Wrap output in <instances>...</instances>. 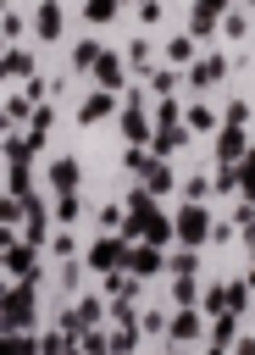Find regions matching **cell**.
Wrapping results in <instances>:
<instances>
[{
	"label": "cell",
	"mask_w": 255,
	"mask_h": 355,
	"mask_svg": "<svg viewBox=\"0 0 255 355\" xmlns=\"http://www.w3.org/2000/svg\"><path fill=\"white\" fill-rule=\"evenodd\" d=\"M39 311V283H11L6 288V333H33Z\"/></svg>",
	"instance_id": "cell-1"
},
{
	"label": "cell",
	"mask_w": 255,
	"mask_h": 355,
	"mask_svg": "<svg viewBox=\"0 0 255 355\" xmlns=\"http://www.w3.org/2000/svg\"><path fill=\"white\" fill-rule=\"evenodd\" d=\"M172 233H177V239H183L188 250H200V244H211V233H216V227H211L205 205H194V200H188V205H183V211L172 216Z\"/></svg>",
	"instance_id": "cell-2"
},
{
	"label": "cell",
	"mask_w": 255,
	"mask_h": 355,
	"mask_svg": "<svg viewBox=\"0 0 255 355\" xmlns=\"http://www.w3.org/2000/svg\"><path fill=\"white\" fill-rule=\"evenodd\" d=\"M6 277L11 283H39V250L28 239H6Z\"/></svg>",
	"instance_id": "cell-3"
},
{
	"label": "cell",
	"mask_w": 255,
	"mask_h": 355,
	"mask_svg": "<svg viewBox=\"0 0 255 355\" xmlns=\"http://www.w3.org/2000/svg\"><path fill=\"white\" fill-rule=\"evenodd\" d=\"M50 216H55V211H50L39 194H28V200H22V239H28L33 250H39V244H50Z\"/></svg>",
	"instance_id": "cell-4"
},
{
	"label": "cell",
	"mask_w": 255,
	"mask_h": 355,
	"mask_svg": "<svg viewBox=\"0 0 255 355\" xmlns=\"http://www.w3.org/2000/svg\"><path fill=\"white\" fill-rule=\"evenodd\" d=\"M128 250H133L128 239H116V233H105V239H100V244L89 250V266H94L100 277H105V272H122V266H128Z\"/></svg>",
	"instance_id": "cell-5"
},
{
	"label": "cell",
	"mask_w": 255,
	"mask_h": 355,
	"mask_svg": "<svg viewBox=\"0 0 255 355\" xmlns=\"http://www.w3.org/2000/svg\"><path fill=\"white\" fill-rule=\"evenodd\" d=\"M105 311H111V305H100L94 294H83V300H78L72 311H61V333H72V338H83V333H89V327H94V322H100Z\"/></svg>",
	"instance_id": "cell-6"
},
{
	"label": "cell",
	"mask_w": 255,
	"mask_h": 355,
	"mask_svg": "<svg viewBox=\"0 0 255 355\" xmlns=\"http://www.w3.org/2000/svg\"><path fill=\"white\" fill-rule=\"evenodd\" d=\"M222 17H227V0H194V11H188V33H194V39H211V33L222 28Z\"/></svg>",
	"instance_id": "cell-7"
},
{
	"label": "cell",
	"mask_w": 255,
	"mask_h": 355,
	"mask_svg": "<svg viewBox=\"0 0 255 355\" xmlns=\"http://www.w3.org/2000/svg\"><path fill=\"white\" fill-rule=\"evenodd\" d=\"M122 139H128V144H139V150H144V139H155V128H150V116H144L139 94H128V105H122Z\"/></svg>",
	"instance_id": "cell-8"
},
{
	"label": "cell",
	"mask_w": 255,
	"mask_h": 355,
	"mask_svg": "<svg viewBox=\"0 0 255 355\" xmlns=\"http://www.w3.org/2000/svg\"><path fill=\"white\" fill-rule=\"evenodd\" d=\"M244 155H249V139H244V128L222 122V133H216V161H222V166H238Z\"/></svg>",
	"instance_id": "cell-9"
},
{
	"label": "cell",
	"mask_w": 255,
	"mask_h": 355,
	"mask_svg": "<svg viewBox=\"0 0 255 355\" xmlns=\"http://www.w3.org/2000/svg\"><path fill=\"white\" fill-rule=\"evenodd\" d=\"M222 78H227V55H216V50L188 67V89H211V83H222Z\"/></svg>",
	"instance_id": "cell-10"
},
{
	"label": "cell",
	"mask_w": 255,
	"mask_h": 355,
	"mask_svg": "<svg viewBox=\"0 0 255 355\" xmlns=\"http://www.w3.org/2000/svg\"><path fill=\"white\" fill-rule=\"evenodd\" d=\"M128 272H133V277H155V272H166L161 244H133V250H128Z\"/></svg>",
	"instance_id": "cell-11"
},
{
	"label": "cell",
	"mask_w": 255,
	"mask_h": 355,
	"mask_svg": "<svg viewBox=\"0 0 255 355\" xmlns=\"http://www.w3.org/2000/svg\"><path fill=\"white\" fill-rule=\"evenodd\" d=\"M166 338H172V344H194V338H200V311H194V305H177V311L166 316Z\"/></svg>",
	"instance_id": "cell-12"
},
{
	"label": "cell",
	"mask_w": 255,
	"mask_h": 355,
	"mask_svg": "<svg viewBox=\"0 0 255 355\" xmlns=\"http://www.w3.org/2000/svg\"><path fill=\"white\" fill-rule=\"evenodd\" d=\"M188 144V122H155V139H150V150L166 161L172 150H183Z\"/></svg>",
	"instance_id": "cell-13"
},
{
	"label": "cell",
	"mask_w": 255,
	"mask_h": 355,
	"mask_svg": "<svg viewBox=\"0 0 255 355\" xmlns=\"http://www.w3.org/2000/svg\"><path fill=\"white\" fill-rule=\"evenodd\" d=\"M61 28H67L61 6H55V0H33V33H39V39H61Z\"/></svg>",
	"instance_id": "cell-14"
},
{
	"label": "cell",
	"mask_w": 255,
	"mask_h": 355,
	"mask_svg": "<svg viewBox=\"0 0 255 355\" xmlns=\"http://www.w3.org/2000/svg\"><path fill=\"white\" fill-rule=\"evenodd\" d=\"M100 55H105V44H100V39H78V44L67 50V67H72V72H94V67H100Z\"/></svg>",
	"instance_id": "cell-15"
},
{
	"label": "cell",
	"mask_w": 255,
	"mask_h": 355,
	"mask_svg": "<svg viewBox=\"0 0 255 355\" xmlns=\"http://www.w3.org/2000/svg\"><path fill=\"white\" fill-rule=\"evenodd\" d=\"M78 178H83L78 155H61V161H50V183H55V194H78Z\"/></svg>",
	"instance_id": "cell-16"
},
{
	"label": "cell",
	"mask_w": 255,
	"mask_h": 355,
	"mask_svg": "<svg viewBox=\"0 0 255 355\" xmlns=\"http://www.w3.org/2000/svg\"><path fill=\"white\" fill-rule=\"evenodd\" d=\"M94 78H100V89H111V94H122V78H128V67H122V55H116V50H105V55H100V67H94Z\"/></svg>",
	"instance_id": "cell-17"
},
{
	"label": "cell",
	"mask_w": 255,
	"mask_h": 355,
	"mask_svg": "<svg viewBox=\"0 0 255 355\" xmlns=\"http://www.w3.org/2000/svg\"><path fill=\"white\" fill-rule=\"evenodd\" d=\"M33 111H39V100L17 83V89H11V100H6V122H11V128H17V122H33Z\"/></svg>",
	"instance_id": "cell-18"
},
{
	"label": "cell",
	"mask_w": 255,
	"mask_h": 355,
	"mask_svg": "<svg viewBox=\"0 0 255 355\" xmlns=\"http://www.w3.org/2000/svg\"><path fill=\"white\" fill-rule=\"evenodd\" d=\"M6 194H11V200H28V194H33V172H28V161H6Z\"/></svg>",
	"instance_id": "cell-19"
},
{
	"label": "cell",
	"mask_w": 255,
	"mask_h": 355,
	"mask_svg": "<svg viewBox=\"0 0 255 355\" xmlns=\"http://www.w3.org/2000/svg\"><path fill=\"white\" fill-rule=\"evenodd\" d=\"M6 78H11V83H28V78H39V72H33V55H28L22 44H11V50H6Z\"/></svg>",
	"instance_id": "cell-20"
},
{
	"label": "cell",
	"mask_w": 255,
	"mask_h": 355,
	"mask_svg": "<svg viewBox=\"0 0 255 355\" xmlns=\"http://www.w3.org/2000/svg\"><path fill=\"white\" fill-rule=\"evenodd\" d=\"M111 105H116V94H111V89H94V94L78 105V122H100V116H111Z\"/></svg>",
	"instance_id": "cell-21"
},
{
	"label": "cell",
	"mask_w": 255,
	"mask_h": 355,
	"mask_svg": "<svg viewBox=\"0 0 255 355\" xmlns=\"http://www.w3.org/2000/svg\"><path fill=\"white\" fill-rule=\"evenodd\" d=\"M139 283L144 277H133V272H105V294L111 300H139Z\"/></svg>",
	"instance_id": "cell-22"
},
{
	"label": "cell",
	"mask_w": 255,
	"mask_h": 355,
	"mask_svg": "<svg viewBox=\"0 0 255 355\" xmlns=\"http://www.w3.org/2000/svg\"><path fill=\"white\" fill-rule=\"evenodd\" d=\"M194 50H200V39H194V33H172V39H166V55H172V61H200Z\"/></svg>",
	"instance_id": "cell-23"
},
{
	"label": "cell",
	"mask_w": 255,
	"mask_h": 355,
	"mask_svg": "<svg viewBox=\"0 0 255 355\" xmlns=\"http://www.w3.org/2000/svg\"><path fill=\"white\" fill-rule=\"evenodd\" d=\"M6 355H44V338L39 333H11L6 338Z\"/></svg>",
	"instance_id": "cell-24"
},
{
	"label": "cell",
	"mask_w": 255,
	"mask_h": 355,
	"mask_svg": "<svg viewBox=\"0 0 255 355\" xmlns=\"http://www.w3.org/2000/svg\"><path fill=\"white\" fill-rule=\"evenodd\" d=\"M233 172H238V194H244V200L255 205V144H249V155H244V161H238Z\"/></svg>",
	"instance_id": "cell-25"
},
{
	"label": "cell",
	"mask_w": 255,
	"mask_h": 355,
	"mask_svg": "<svg viewBox=\"0 0 255 355\" xmlns=\"http://www.w3.org/2000/svg\"><path fill=\"white\" fill-rule=\"evenodd\" d=\"M150 89H155V100H166V94L177 89V72H172V67H155V72H150Z\"/></svg>",
	"instance_id": "cell-26"
},
{
	"label": "cell",
	"mask_w": 255,
	"mask_h": 355,
	"mask_svg": "<svg viewBox=\"0 0 255 355\" xmlns=\"http://www.w3.org/2000/svg\"><path fill=\"white\" fill-rule=\"evenodd\" d=\"M194 266H200V261H194V250H177V255H166V272H172V277H194Z\"/></svg>",
	"instance_id": "cell-27"
},
{
	"label": "cell",
	"mask_w": 255,
	"mask_h": 355,
	"mask_svg": "<svg viewBox=\"0 0 255 355\" xmlns=\"http://www.w3.org/2000/svg\"><path fill=\"white\" fill-rule=\"evenodd\" d=\"M233 327H238V316H216V322H211V344H216V349L233 344Z\"/></svg>",
	"instance_id": "cell-28"
},
{
	"label": "cell",
	"mask_w": 255,
	"mask_h": 355,
	"mask_svg": "<svg viewBox=\"0 0 255 355\" xmlns=\"http://www.w3.org/2000/svg\"><path fill=\"white\" fill-rule=\"evenodd\" d=\"M150 61H155V55H150V39H133V44H128V67H139V72H144Z\"/></svg>",
	"instance_id": "cell-29"
},
{
	"label": "cell",
	"mask_w": 255,
	"mask_h": 355,
	"mask_svg": "<svg viewBox=\"0 0 255 355\" xmlns=\"http://www.w3.org/2000/svg\"><path fill=\"white\" fill-rule=\"evenodd\" d=\"M55 222H78V194H55Z\"/></svg>",
	"instance_id": "cell-30"
},
{
	"label": "cell",
	"mask_w": 255,
	"mask_h": 355,
	"mask_svg": "<svg viewBox=\"0 0 255 355\" xmlns=\"http://www.w3.org/2000/svg\"><path fill=\"white\" fill-rule=\"evenodd\" d=\"M172 300H177V305H194V300H200V283H194V277H177V283H172Z\"/></svg>",
	"instance_id": "cell-31"
},
{
	"label": "cell",
	"mask_w": 255,
	"mask_h": 355,
	"mask_svg": "<svg viewBox=\"0 0 255 355\" xmlns=\"http://www.w3.org/2000/svg\"><path fill=\"white\" fill-rule=\"evenodd\" d=\"M222 33H227V39H244V33H249L244 11H227V17H222Z\"/></svg>",
	"instance_id": "cell-32"
},
{
	"label": "cell",
	"mask_w": 255,
	"mask_h": 355,
	"mask_svg": "<svg viewBox=\"0 0 255 355\" xmlns=\"http://www.w3.org/2000/svg\"><path fill=\"white\" fill-rule=\"evenodd\" d=\"M188 128H200V133L211 128V133H216V111H211V105H194V111H188Z\"/></svg>",
	"instance_id": "cell-33"
},
{
	"label": "cell",
	"mask_w": 255,
	"mask_h": 355,
	"mask_svg": "<svg viewBox=\"0 0 255 355\" xmlns=\"http://www.w3.org/2000/svg\"><path fill=\"white\" fill-rule=\"evenodd\" d=\"M50 122H55V111H50V105H39V111H33V122H28V133L50 139Z\"/></svg>",
	"instance_id": "cell-34"
},
{
	"label": "cell",
	"mask_w": 255,
	"mask_h": 355,
	"mask_svg": "<svg viewBox=\"0 0 255 355\" xmlns=\"http://www.w3.org/2000/svg\"><path fill=\"white\" fill-rule=\"evenodd\" d=\"M211 189H216V183H211V178H183V194H188V200H194V205H200V200H205V194H211Z\"/></svg>",
	"instance_id": "cell-35"
},
{
	"label": "cell",
	"mask_w": 255,
	"mask_h": 355,
	"mask_svg": "<svg viewBox=\"0 0 255 355\" xmlns=\"http://www.w3.org/2000/svg\"><path fill=\"white\" fill-rule=\"evenodd\" d=\"M244 116H249V105H244V100H233V105L222 111V122H233V128H244Z\"/></svg>",
	"instance_id": "cell-36"
},
{
	"label": "cell",
	"mask_w": 255,
	"mask_h": 355,
	"mask_svg": "<svg viewBox=\"0 0 255 355\" xmlns=\"http://www.w3.org/2000/svg\"><path fill=\"white\" fill-rule=\"evenodd\" d=\"M122 222H128V216H122V205H105V211H100V227H111V233H116Z\"/></svg>",
	"instance_id": "cell-37"
},
{
	"label": "cell",
	"mask_w": 255,
	"mask_h": 355,
	"mask_svg": "<svg viewBox=\"0 0 255 355\" xmlns=\"http://www.w3.org/2000/svg\"><path fill=\"white\" fill-rule=\"evenodd\" d=\"M50 250H55L61 261H72V250H78V244H72V233H55V239H50Z\"/></svg>",
	"instance_id": "cell-38"
},
{
	"label": "cell",
	"mask_w": 255,
	"mask_h": 355,
	"mask_svg": "<svg viewBox=\"0 0 255 355\" xmlns=\"http://www.w3.org/2000/svg\"><path fill=\"white\" fill-rule=\"evenodd\" d=\"M139 322H144V333H166V316H161V311H144Z\"/></svg>",
	"instance_id": "cell-39"
},
{
	"label": "cell",
	"mask_w": 255,
	"mask_h": 355,
	"mask_svg": "<svg viewBox=\"0 0 255 355\" xmlns=\"http://www.w3.org/2000/svg\"><path fill=\"white\" fill-rule=\"evenodd\" d=\"M6 39H11V44L22 39V17H17V11H6Z\"/></svg>",
	"instance_id": "cell-40"
},
{
	"label": "cell",
	"mask_w": 255,
	"mask_h": 355,
	"mask_svg": "<svg viewBox=\"0 0 255 355\" xmlns=\"http://www.w3.org/2000/svg\"><path fill=\"white\" fill-rule=\"evenodd\" d=\"M139 17L144 22H161V0H139Z\"/></svg>",
	"instance_id": "cell-41"
},
{
	"label": "cell",
	"mask_w": 255,
	"mask_h": 355,
	"mask_svg": "<svg viewBox=\"0 0 255 355\" xmlns=\"http://www.w3.org/2000/svg\"><path fill=\"white\" fill-rule=\"evenodd\" d=\"M233 355H255V338H233Z\"/></svg>",
	"instance_id": "cell-42"
},
{
	"label": "cell",
	"mask_w": 255,
	"mask_h": 355,
	"mask_svg": "<svg viewBox=\"0 0 255 355\" xmlns=\"http://www.w3.org/2000/svg\"><path fill=\"white\" fill-rule=\"evenodd\" d=\"M244 250H249V261H255V227H244Z\"/></svg>",
	"instance_id": "cell-43"
},
{
	"label": "cell",
	"mask_w": 255,
	"mask_h": 355,
	"mask_svg": "<svg viewBox=\"0 0 255 355\" xmlns=\"http://www.w3.org/2000/svg\"><path fill=\"white\" fill-rule=\"evenodd\" d=\"M211 355H222V349H216V344H211Z\"/></svg>",
	"instance_id": "cell-44"
},
{
	"label": "cell",
	"mask_w": 255,
	"mask_h": 355,
	"mask_svg": "<svg viewBox=\"0 0 255 355\" xmlns=\"http://www.w3.org/2000/svg\"><path fill=\"white\" fill-rule=\"evenodd\" d=\"M116 6H128V0H116Z\"/></svg>",
	"instance_id": "cell-45"
},
{
	"label": "cell",
	"mask_w": 255,
	"mask_h": 355,
	"mask_svg": "<svg viewBox=\"0 0 255 355\" xmlns=\"http://www.w3.org/2000/svg\"><path fill=\"white\" fill-rule=\"evenodd\" d=\"M249 6H255V0H249Z\"/></svg>",
	"instance_id": "cell-46"
}]
</instances>
